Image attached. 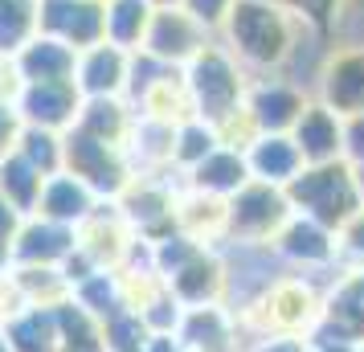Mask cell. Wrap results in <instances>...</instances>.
<instances>
[{
  "instance_id": "cell-1",
  "label": "cell",
  "mask_w": 364,
  "mask_h": 352,
  "mask_svg": "<svg viewBox=\"0 0 364 352\" xmlns=\"http://www.w3.org/2000/svg\"><path fill=\"white\" fill-rule=\"evenodd\" d=\"M62 172L78 176L99 201H115L132 185V164L119 144H102L95 135H82L78 127L62 132Z\"/></svg>"
},
{
  "instance_id": "cell-2",
  "label": "cell",
  "mask_w": 364,
  "mask_h": 352,
  "mask_svg": "<svg viewBox=\"0 0 364 352\" xmlns=\"http://www.w3.org/2000/svg\"><path fill=\"white\" fill-rule=\"evenodd\" d=\"M225 17H230L233 50L242 53L246 62L270 66V62H282V58H287V50H291L287 21H282V13H274L266 0H230Z\"/></svg>"
},
{
  "instance_id": "cell-3",
  "label": "cell",
  "mask_w": 364,
  "mask_h": 352,
  "mask_svg": "<svg viewBox=\"0 0 364 352\" xmlns=\"http://www.w3.org/2000/svg\"><path fill=\"white\" fill-rule=\"evenodd\" d=\"M184 86H188L193 107H197V119L200 123H209L213 132L233 115V111H237V95H242L237 70H233V62L225 58V53L209 50V46L193 58Z\"/></svg>"
},
{
  "instance_id": "cell-4",
  "label": "cell",
  "mask_w": 364,
  "mask_h": 352,
  "mask_svg": "<svg viewBox=\"0 0 364 352\" xmlns=\"http://www.w3.org/2000/svg\"><path fill=\"white\" fill-rule=\"evenodd\" d=\"M139 50L156 58V62H164V66L193 62L205 50V25L184 4H160V9H151L148 33H144Z\"/></svg>"
},
{
  "instance_id": "cell-5",
  "label": "cell",
  "mask_w": 364,
  "mask_h": 352,
  "mask_svg": "<svg viewBox=\"0 0 364 352\" xmlns=\"http://www.w3.org/2000/svg\"><path fill=\"white\" fill-rule=\"evenodd\" d=\"M37 33L70 50L102 41V0H37Z\"/></svg>"
},
{
  "instance_id": "cell-6",
  "label": "cell",
  "mask_w": 364,
  "mask_h": 352,
  "mask_svg": "<svg viewBox=\"0 0 364 352\" xmlns=\"http://www.w3.org/2000/svg\"><path fill=\"white\" fill-rule=\"evenodd\" d=\"M13 107L25 127H46V132H66L74 127V115L82 107V95L74 82H17Z\"/></svg>"
},
{
  "instance_id": "cell-7",
  "label": "cell",
  "mask_w": 364,
  "mask_h": 352,
  "mask_svg": "<svg viewBox=\"0 0 364 352\" xmlns=\"http://www.w3.org/2000/svg\"><path fill=\"white\" fill-rule=\"evenodd\" d=\"M70 254H74V225L29 213L21 218V230L9 242V267H62Z\"/></svg>"
},
{
  "instance_id": "cell-8",
  "label": "cell",
  "mask_w": 364,
  "mask_h": 352,
  "mask_svg": "<svg viewBox=\"0 0 364 352\" xmlns=\"http://www.w3.org/2000/svg\"><path fill=\"white\" fill-rule=\"evenodd\" d=\"M127 66H132V53L111 41L86 46L74 58V86L82 99H115L127 90Z\"/></svg>"
},
{
  "instance_id": "cell-9",
  "label": "cell",
  "mask_w": 364,
  "mask_h": 352,
  "mask_svg": "<svg viewBox=\"0 0 364 352\" xmlns=\"http://www.w3.org/2000/svg\"><path fill=\"white\" fill-rule=\"evenodd\" d=\"M74 58H78V50L37 33L29 46L17 50L13 74H17V82H74Z\"/></svg>"
},
{
  "instance_id": "cell-10",
  "label": "cell",
  "mask_w": 364,
  "mask_h": 352,
  "mask_svg": "<svg viewBox=\"0 0 364 352\" xmlns=\"http://www.w3.org/2000/svg\"><path fill=\"white\" fill-rule=\"evenodd\" d=\"M0 336L13 352H62V328L58 307H29L21 303L13 316L0 324Z\"/></svg>"
},
{
  "instance_id": "cell-11",
  "label": "cell",
  "mask_w": 364,
  "mask_h": 352,
  "mask_svg": "<svg viewBox=\"0 0 364 352\" xmlns=\"http://www.w3.org/2000/svg\"><path fill=\"white\" fill-rule=\"evenodd\" d=\"M95 205H99V197L78 176L53 172V176H46V185H41V197H37L33 213H41V218H50V221H62V225H78Z\"/></svg>"
},
{
  "instance_id": "cell-12",
  "label": "cell",
  "mask_w": 364,
  "mask_h": 352,
  "mask_svg": "<svg viewBox=\"0 0 364 352\" xmlns=\"http://www.w3.org/2000/svg\"><path fill=\"white\" fill-rule=\"evenodd\" d=\"M151 0H102V41L135 53L151 21Z\"/></svg>"
},
{
  "instance_id": "cell-13",
  "label": "cell",
  "mask_w": 364,
  "mask_h": 352,
  "mask_svg": "<svg viewBox=\"0 0 364 352\" xmlns=\"http://www.w3.org/2000/svg\"><path fill=\"white\" fill-rule=\"evenodd\" d=\"M132 119L135 111L123 102V95H115V99H82L78 115H74V127L82 135L102 139V144H119L123 148V139L132 132Z\"/></svg>"
},
{
  "instance_id": "cell-14",
  "label": "cell",
  "mask_w": 364,
  "mask_h": 352,
  "mask_svg": "<svg viewBox=\"0 0 364 352\" xmlns=\"http://www.w3.org/2000/svg\"><path fill=\"white\" fill-rule=\"evenodd\" d=\"M282 218V197L270 185H242L233 193L230 225L233 234H266Z\"/></svg>"
},
{
  "instance_id": "cell-15",
  "label": "cell",
  "mask_w": 364,
  "mask_h": 352,
  "mask_svg": "<svg viewBox=\"0 0 364 352\" xmlns=\"http://www.w3.org/2000/svg\"><path fill=\"white\" fill-rule=\"evenodd\" d=\"M41 185H46V176L37 172L25 156L17 151H9L4 160H0V197L17 209L21 218H29L37 209V197H41Z\"/></svg>"
},
{
  "instance_id": "cell-16",
  "label": "cell",
  "mask_w": 364,
  "mask_h": 352,
  "mask_svg": "<svg viewBox=\"0 0 364 352\" xmlns=\"http://www.w3.org/2000/svg\"><path fill=\"white\" fill-rule=\"evenodd\" d=\"M193 176L205 193H237L246 185V160L230 148H213L200 164H193Z\"/></svg>"
},
{
  "instance_id": "cell-17",
  "label": "cell",
  "mask_w": 364,
  "mask_h": 352,
  "mask_svg": "<svg viewBox=\"0 0 364 352\" xmlns=\"http://www.w3.org/2000/svg\"><path fill=\"white\" fill-rule=\"evenodd\" d=\"M37 37V0H0V58L13 62Z\"/></svg>"
},
{
  "instance_id": "cell-18",
  "label": "cell",
  "mask_w": 364,
  "mask_h": 352,
  "mask_svg": "<svg viewBox=\"0 0 364 352\" xmlns=\"http://www.w3.org/2000/svg\"><path fill=\"white\" fill-rule=\"evenodd\" d=\"M17 156H25L41 176L62 172V132H46V127H21L17 139Z\"/></svg>"
},
{
  "instance_id": "cell-19",
  "label": "cell",
  "mask_w": 364,
  "mask_h": 352,
  "mask_svg": "<svg viewBox=\"0 0 364 352\" xmlns=\"http://www.w3.org/2000/svg\"><path fill=\"white\" fill-rule=\"evenodd\" d=\"M295 164H299V148L287 144V139H279V135L258 139V144H254V156H250V168L262 176L266 185H270V181H287V176L295 172Z\"/></svg>"
},
{
  "instance_id": "cell-20",
  "label": "cell",
  "mask_w": 364,
  "mask_h": 352,
  "mask_svg": "<svg viewBox=\"0 0 364 352\" xmlns=\"http://www.w3.org/2000/svg\"><path fill=\"white\" fill-rule=\"evenodd\" d=\"M250 115H254V123L266 127V132H279V127H287V123H295L299 119L295 90H287V86H262V90L254 95Z\"/></svg>"
},
{
  "instance_id": "cell-21",
  "label": "cell",
  "mask_w": 364,
  "mask_h": 352,
  "mask_svg": "<svg viewBox=\"0 0 364 352\" xmlns=\"http://www.w3.org/2000/svg\"><path fill=\"white\" fill-rule=\"evenodd\" d=\"M299 201L307 205V209H315L319 218H336V209L331 205H348V188L344 181L336 176V172H315V176H303L295 185Z\"/></svg>"
},
{
  "instance_id": "cell-22",
  "label": "cell",
  "mask_w": 364,
  "mask_h": 352,
  "mask_svg": "<svg viewBox=\"0 0 364 352\" xmlns=\"http://www.w3.org/2000/svg\"><path fill=\"white\" fill-rule=\"evenodd\" d=\"M295 144L307 160H328L331 151H336V123L323 111H307V115L299 119Z\"/></svg>"
},
{
  "instance_id": "cell-23",
  "label": "cell",
  "mask_w": 364,
  "mask_h": 352,
  "mask_svg": "<svg viewBox=\"0 0 364 352\" xmlns=\"http://www.w3.org/2000/svg\"><path fill=\"white\" fill-rule=\"evenodd\" d=\"M328 95H331V102H340L348 111H360L364 107V58H348V62L336 66V74L328 82Z\"/></svg>"
},
{
  "instance_id": "cell-24",
  "label": "cell",
  "mask_w": 364,
  "mask_h": 352,
  "mask_svg": "<svg viewBox=\"0 0 364 352\" xmlns=\"http://www.w3.org/2000/svg\"><path fill=\"white\" fill-rule=\"evenodd\" d=\"M21 115H17V107H13V99H0V160L9 156V151L17 148V139H21Z\"/></svg>"
},
{
  "instance_id": "cell-25",
  "label": "cell",
  "mask_w": 364,
  "mask_h": 352,
  "mask_svg": "<svg viewBox=\"0 0 364 352\" xmlns=\"http://www.w3.org/2000/svg\"><path fill=\"white\" fill-rule=\"evenodd\" d=\"M287 242H291V250H295V254H315V258H319V254L328 250V246H323V238H319V230H315V225H295Z\"/></svg>"
},
{
  "instance_id": "cell-26",
  "label": "cell",
  "mask_w": 364,
  "mask_h": 352,
  "mask_svg": "<svg viewBox=\"0 0 364 352\" xmlns=\"http://www.w3.org/2000/svg\"><path fill=\"white\" fill-rule=\"evenodd\" d=\"M181 4L200 21V25H213V21L221 17L225 9H230V0H181Z\"/></svg>"
},
{
  "instance_id": "cell-27",
  "label": "cell",
  "mask_w": 364,
  "mask_h": 352,
  "mask_svg": "<svg viewBox=\"0 0 364 352\" xmlns=\"http://www.w3.org/2000/svg\"><path fill=\"white\" fill-rule=\"evenodd\" d=\"M17 230H21V213L0 197V254H9V242H13Z\"/></svg>"
},
{
  "instance_id": "cell-28",
  "label": "cell",
  "mask_w": 364,
  "mask_h": 352,
  "mask_svg": "<svg viewBox=\"0 0 364 352\" xmlns=\"http://www.w3.org/2000/svg\"><path fill=\"white\" fill-rule=\"evenodd\" d=\"M13 90H17V74H13V62H4V58H0V99H13Z\"/></svg>"
},
{
  "instance_id": "cell-29",
  "label": "cell",
  "mask_w": 364,
  "mask_h": 352,
  "mask_svg": "<svg viewBox=\"0 0 364 352\" xmlns=\"http://www.w3.org/2000/svg\"><path fill=\"white\" fill-rule=\"evenodd\" d=\"M287 4H295V9L311 13V17H323V9H328V0H287Z\"/></svg>"
},
{
  "instance_id": "cell-30",
  "label": "cell",
  "mask_w": 364,
  "mask_h": 352,
  "mask_svg": "<svg viewBox=\"0 0 364 352\" xmlns=\"http://www.w3.org/2000/svg\"><path fill=\"white\" fill-rule=\"evenodd\" d=\"M352 144H356V151L364 156V119L356 123V132H352Z\"/></svg>"
},
{
  "instance_id": "cell-31",
  "label": "cell",
  "mask_w": 364,
  "mask_h": 352,
  "mask_svg": "<svg viewBox=\"0 0 364 352\" xmlns=\"http://www.w3.org/2000/svg\"><path fill=\"white\" fill-rule=\"evenodd\" d=\"M151 4H156V9H160V4H181V0H151Z\"/></svg>"
},
{
  "instance_id": "cell-32",
  "label": "cell",
  "mask_w": 364,
  "mask_h": 352,
  "mask_svg": "<svg viewBox=\"0 0 364 352\" xmlns=\"http://www.w3.org/2000/svg\"><path fill=\"white\" fill-rule=\"evenodd\" d=\"M0 352H13V348H9V340H4V336H0Z\"/></svg>"
}]
</instances>
